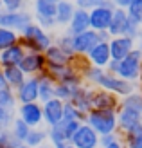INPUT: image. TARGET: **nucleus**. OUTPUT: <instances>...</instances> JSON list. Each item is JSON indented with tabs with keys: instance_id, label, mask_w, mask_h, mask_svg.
I'll list each match as a JSON object with an SVG mask.
<instances>
[{
	"instance_id": "8",
	"label": "nucleus",
	"mask_w": 142,
	"mask_h": 148,
	"mask_svg": "<svg viewBox=\"0 0 142 148\" xmlns=\"http://www.w3.org/2000/svg\"><path fill=\"white\" fill-rule=\"evenodd\" d=\"M70 143L77 148H99V134L88 123H81Z\"/></svg>"
},
{
	"instance_id": "34",
	"label": "nucleus",
	"mask_w": 142,
	"mask_h": 148,
	"mask_svg": "<svg viewBox=\"0 0 142 148\" xmlns=\"http://www.w3.org/2000/svg\"><path fill=\"white\" fill-rule=\"evenodd\" d=\"M121 105L135 108V110H140V112H142V92L135 90V92H131L128 96H124V98H121Z\"/></svg>"
},
{
	"instance_id": "16",
	"label": "nucleus",
	"mask_w": 142,
	"mask_h": 148,
	"mask_svg": "<svg viewBox=\"0 0 142 148\" xmlns=\"http://www.w3.org/2000/svg\"><path fill=\"white\" fill-rule=\"evenodd\" d=\"M86 60L90 65L94 67H101V69H106V65L111 60V54H110V43L108 42H99L97 45L86 54Z\"/></svg>"
},
{
	"instance_id": "3",
	"label": "nucleus",
	"mask_w": 142,
	"mask_h": 148,
	"mask_svg": "<svg viewBox=\"0 0 142 148\" xmlns=\"http://www.w3.org/2000/svg\"><path fill=\"white\" fill-rule=\"evenodd\" d=\"M85 123H88L90 127L101 136L113 134L119 132V121H117V110H90L86 116Z\"/></svg>"
},
{
	"instance_id": "12",
	"label": "nucleus",
	"mask_w": 142,
	"mask_h": 148,
	"mask_svg": "<svg viewBox=\"0 0 142 148\" xmlns=\"http://www.w3.org/2000/svg\"><path fill=\"white\" fill-rule=\"evenodd\" d=\"M110 54H111V60H124L133 49H135V40L128 38V36H111L110 38Z\"/></svg>"
},
{
	"instance_id": "28",
	"label": "nucleus",
	"mask_w": 142,
	"mask_h": 148,
	"mask_svg": "<svg viewBox=\"0 0 142 148\" xmlns=\"http://www.w3.org/2000/svg\"><path fill=\"white\" fill-rule=\"evenodd\" d=\"M18 42H20V33L0 25V51L11 47V45H14V43H18Z\"/></svg>"
},
{
	"instance_id": "51",
	"label": "nucleus",
	"mask_w": 142,
	"mask_h": 148,
	"mask_svg": "<svg viewBox=\"0 0 142 148\" xmlns=\"http://www.w3.org/2000/svg\"><path fill=\"white\" fill-rule=\"evenodd\" d=\"M65 148H77V146H74V145H72V143H69V145H67V146H65Z\"/></svg>"
},
{
	"instance_id": "22",
	"label": "nucleus",
	"mask_w": 142,
	"mask_h": 148,
	"mask_svg": "<svg viewBox=\"0 0 142 148\" xmlns=\"http://www.w3.org/2000/svg\"><path fill=\"white\" fill-rule=\"evenodd\" d=\"M128 11L121 9V7H115L113 14H111V22H110V27H108V34L110 36H121L126 24H128Z\"/></svg>"
},
{
	"instance_id": "38",
	"label": "nucleus",
	"mask_w": 142,
	"mask_h": 148,
	"mask_svg": "<svg viewBox=\"0 0 142 148\" xmlns=\"http://www.w3.org/2000/svg\"><path fill=\"white\" fill-rule=\"evenodd\" d=\"M14 108H5L0 107V128H9L14 121Z\"/></svg>"
},
{
	"instance_id": "4",
	"label": "nucleus",
	"mask_w": 142,
	"mask_h": 148,
	"mask_svg": "<svg viewBox=\"0 0 142 148\" xmlns=\"http://www.w3.org/2000/svg\"><path fill=\"white\" fill-rule=\"evenodd\" d=\"M117 76H121L126 81H131V83L142 81V51L140 49L135 47L124 60L119 62Z\"/></svg>"
},
{
	"instance_id": "42",
	"label": "nucleus",
	"mask_w": 142,
	"mask_h": 148,
	"mask_svg": "<svg viewBox=\"0 0 142 148\" xmlns=\"http://www.w3.org/2000/svg\"><path fill=\"white\" fill-rule=\"evenodd\" d=\"M34 20H36V24H38L41 29H45V31L54 29L58 25L56 24V18H49V16H40V14H34Z\"/></svg>"
},
{
	"instance_id": "48",
	"label": "nucleus",
	"mask_w": 142,
	"mask_h": 148,
	"mask_svg": "<svg viewBox=\"0 0 142 148\" xmlns=\"http://www.w3.org/2000/svg\"><path fill=\"white\" fill-rule=\"evenodd\" d=\"M135 47L142 51V27H140V31H139V34H137V38H135Z\"/></svg>"
},
{
	"instance_id": "52",
	"label": "nucleus",
	"mask_w": 142,
	"mask_h": 148,
	"mask_svg": "<svg viewBox=\"0 0 142 148\" xmlns=\"http://www.w3.org/2000/svg\"><path fill=\"white\" fill-rule=\"evenodd\" d=\"M38 148H54V146H52V145H50V146H47V145H41V146H38Z\"/></svg>"
},
{
	"instance_id": "49",
	"label": "nucleus",
	"mask_w": 142,
	"mask_h": 148,
	"mask_svg": "<svg viewBox=\"0 0 142 148\" xmlns=\"http://www.w3.org/2000/svg\"><path fill=\"white\" fill-rule=\"evenodd\" d=\"M4 87H7V81L4 78V67L0 65V88H4Z\"/></svg>"
},
{
	"instance_id": "50",
	"label": "nucleus",
	"mask_w": 142,
	"mask_h": 148,
	"mask_svg": "<svg viewBox=\"0 0 142 148\" xmlns=\"http://www.w3.org/2000/svg\"><path fill=\"white\" fill-rule=\"evenodd\" d=\"M16 148H33V146H27L25 143H22V145H20V146H16Z\"/></svg>"
},
{
	"instance_id": "30",
	"label": "nucleus",
	"mask_w": 142,
	"mask_h": 148,
	"mask_svg": "<svg viewBox=\"0 0 142 148\" xmlns=\"http://www.w3.org/2000/svg\"><path fill=\"white\" fill-rule=\"evenodd\" d=\"M49 141L50 145L54 146V148H65L67 145H69L70 141L67 139V136L63 134V130L58 127H49Z\"/></svg>"
},
{
	"instance_id": "17",
	"label": "nucleus",
	"mask_w": 142,
	"mask_h": 148,
	"mask_svg": "<svg viewBox=\"0 0 142 148\" xmlns=\"http://www.w3.org/2000/svg\"><path fill=\"white\" fill-rule=\"evenodd\" d=\"M25 47L22 43H14V45L7 47L4 51H0V65L2 67H11V65H20V62L25 56Z\"/></svg>"
},
{
	"instance_id": "26",
	"label": "nucleus",
	"mask_w": 142,
	"mask_h": 148,
	"mask_svg": "<svg viewBox=\"0 0 142 148\" xmlns=\"http://www.w3.org/2000/svg\"><path fill=\"white\" fill-rule=\"evenodd\" d=\"M59 0H34V11L40 16L56 18V7Z\"/></svg>"
},
{
	"instance_id": "35",
	"label": "nucleus",
	"mask_w": 142,
	"mask_h": 148,
	"mask_svg": "<svg viewBox=\"0 0 142 148\" xmlns=\"http://www.w3.org/2000/svg\"><path fill=\"white\" fill-rule=\"evenodd\" d=\"M63 119H76V121L85 123L86 116H85L83 112H79L72 101H67V103H65V107H63Z\"/></svg>"
},
{
	"instance_id": "24",
	"label": "nucleus",
	"mask_w": 142,
	"mask_h": 148,
	"mask_svg": "<svg viewBox=\"0 0 142 148\" xmlns=\"http://www.w3.org/2000/svg\"><path fill=\"white\" fill-rule=\"evenodd\" d=\"M4 78L7 81V87L13 88V90H16V88L25 81V74L22 71L18 65H11V67H4Z\"/></svg>"
},
{
	"instance_id": "21",
	"label": "nucleus",
	"mask_w": 142,
	"mask_h": 148,
	"mask_svg": "<svg viewBox=\"0 0 142 148\" xmlns=\"http://www.w3.org/2000/svg\"><path fill=\"white\" fill-rule=\"evenodd\" d=\"M76 9L77 7L74 4V0H59L58 7H56V24L58 25H69Z\"/></svg>"
},
{
	"instance_id": "10",
	"label": "nucleus",
	"mask_w": 142,
	"mask_h": 148,
	"mask_svg": "<svg viewBox=\"0 0 142 148\" xmlns=\"http://www.w3.org/2000/svg\"><path fill=\"white\" fill-rule=\"evenodd\" d=\"M18 117H22L31 128H38L43 123V107L41 103H20L18 107Z\"/></svg>"
},
{
	"instance_id": "41",
	"label": "nucleus",
	"mask_w": 142,
	"mask_h": 148,
	"mask_svg": "<svg viewBox=\"0 0 142 148\" xmlns=\"http://www.w3.org/2000/svg\"><path fill=\"white\" fill-rule=\"evenodd\" d=\"M25 0H2V11H9V13H16L22 11Z\"/></svg>"
},
{
	"instance_id": "40",
	"label": "nucleus",
	"mask_w": 142,
	"mask_h": 148,
	"mask_svg": "<svg viewBox=\"0 0 142 148\" xmlns=\"http://www.w3.org/2000/svg\"><path fill=\"white\" fill-rule=\"evenodd\" d=\"M140 27H142V25L139 24V22H135L133 18H128V24H126L122 34H124V36H128V38H133V40H135V38H137V34H139V31H140Z\"/></svg>"
},
{
	"instance_id": "5",
	"label": "nucleus",
	"mask_w": 142,
	"mask_h": 148,
	"mask_svg": "<svg viewBox=\"0 0 142 148\" xmlns=\"http://www.w3.org/2000/svg\"><path fill=\"white\" fill-rule=\"evenodd\" d=\"M18 67L24 71L25 76H38L40 72L47 69V58L45 53H34V51H27L24 60L20 62Z\"/></svg>"
},
{
	"instance_id": "33",
	"label": "nucleus",
	"mask_w": 142,
	"mask_h": 148,
	"mask_svg": "<svg viewBox=\"0 0 142 148\" xmlns=\"http://www.w3.org/2000/svg\"><path fill=\"white\" fill-rule=\"evenodd\" d=\"M16 94H14L13 88L9 87H4L0 88V107H5V108H16Z\"/></svg>"
},
{
	"instance_id": "54",
	"label": "nucleus",
	"mask_w": 142,
	"mask_h": 148,
	"mask_svg": "<svg viewBox=\"0 0 142 148\" xmlns=\"http://www.w3.org/2000/svg\"><path fill=\"white\" fill-rule=\"evenodd\" d=\"M0 9H2V0H0Z\"/></svg>"
},
{
	"instance_id": "2",
	"label": "nucleus",
	"mask_w": 142,
	"mask_h": 148,
	"mask_svg": "<svg viewBox=\"0 0 142 148\" xmlns=\"http://www.w3.org/2000/svg\"><path fill=\"white\" fill-rule=\"evenodd\" d=\"M20 43L25 47V51L45 53L52 45V38L45 29H41L36 22H33L31 25H27L24 31L20 33Z\"/></svg>"
},
{
	"instance_id": "46",
	"label": "nucleus",
	"mask_w": 142,
	"mask_h": 148,
	"mask_svg": "<svg viewBox=\"0 0 142 148\" xmlns=\"http://www.w3.org/2000/svg\"><path fill=\"white\" fill-rule=\"evenodd\" d=\"M117 69H119V60H110V63L106 65V71L111 74H117Z\"/></svg>"
},
{
	"instance_id": "1",
	"label": "nucleus",
	"mask_w": 142,
	"mask_h": 148,
	"mask_svg": "<svg viewBox=\"0 0 142 148\" xmlns=\"http://www.w3.org/2000/svg\"><path fill=\"white\" fill-rule=\"evenodd\" d=\"M83 76H85V79L90 81L92 85L99 87V88H104V90L113 92V94L119 96V98H124V96H128V94L137 90V85L135 83L126 81L121 76H117V74H111L106 69L94 67V65H90V67L83 72Z\"/></svg>"
},
{
	"instance_id": "45",
	"label": "nucleus",
	"mask_w": 142,
	"mask_h": 148,
	"mask_svg": "<svg viewBox=\"0 0 142 148\" xmlns=\"http://www.w3.org/2000/svg\"><path fill=\"white\" fill-rule=\"evenodd\" d=\"M115 4V7H121V9H128V7L135 2V0H111Z\"/></svg>"
},
{
	"instance_id": "7",
	"label": "nucleus",
	"mask_w": 142,
	"mask_h": 148,
	"mask_svg": "<svg viewBox=\"0 0 142 148\" xmlns=\"http://www.w3.org/2000/svg\"><path fill=\"white\" fill-rule=\"evenodd\" d=\"M33 24V16L27 11H16V13H9V11H2L0 14V25L13 29L16 33H22L27 25Z\"/></svg>"
},
{
	"instance_id": "25",
	"label": "nucleus",
	"mask_w": 142,
	"mask_h": 148,
	"mask_svg": "<svg viewBox=\"0 0 142 148\" xmlns=\"http://www.w3.org/2000/svg\"><path fill=\"white\" fill-rule=\"evenodd\" d=\"M122 141L126 148H142V123L122 132Z\"/></svg>"
},
{
	"instance_id": "11",
	"label": "nucleus",
	"mask_w": 142,
	"mask_h": 148,
	"mask_svg": "<svg viewBox=\"0 0 142 148\" xmlns=\"http://www.w3.org/2000/svg\"><path fill=\"white\" fill-rule=\"evenodd\" d=\"M14 94H16L18 103H34V101H40L38 76H27L24 83L14 90Z\"/></svg>"
},
{
	"instance_id": "39",
	"label": "nucleus",
	"mask_w": 142,
	"mask_h": 148,
	"mask_svg": "<svg viewBox=\"0 0 142 148\" xmlns=\"http://www.w3.org/2000/svg\"><path fill=\"white\" fill-rule=\"evenodd\" d=\"M126 11H128L130 18H133L135 22H139V24L142 25V0H135V2H133Z\"/></svg>"
},
{
	"instance_id": "37",
	"label": "nucleus",
	"mask_w": 142,
	"mask_h": 148,
	"mask_svg": "<svg viewBox=\"0 0 142 148\" xmlns=\"http://www.w3.org/2000/svg\"><path fill=\"white\" fill-rule=\"evenodd\" d=\"M79 125H81V121H76V119H61V123H58V127L63 130V134L67 136V139H72V136L77 132V128H79Z\"/></svg>"
},
{
	"instance_id": "55",
	"label": "nucleus",
	"mask_w": 142,
	"mask_h": 148,
	"mask_svg": "<svg viewBox=\"0 0 142 148\" xmlns=\"http://www.w3.org/2000/svg\"><path fill=\"white\" fill-rule=\"evenodd\" d=\"M0 14H2V9H0Z\"/></svg>"
},
{
	"instance_id": "27",
	"label": "nucleus",
	"mask_w": 142,
	"mask_h": 148,
	"mask_svg": "<svg viewBox=\"0 0 142 148\" xmlns=\"http://www.w3.org/2000/svg\"><path fill=\"white\" fill-rule=\"evenodd\" d=\"M49 139V130H41V128H31L29 136L25 137V145L27 146H33V148H38L41 145H45V141Z\"/></svg>"
},
{
	"instance_id": "53",
	"label": "nucleus",
	"mask_w": 142,
	"mask_h": 148,
	"mask_svg": "<svg viewBox=\"0 0 142 148\" xmlns=\"http://www.w3.org/2000/svg\"><path fill=\"white\" fill-rule=\"evenodd\" d=\"M139 88H140V92H142V81H140V87H139Z\"/></svg>"
},
{
	"instance_id": "32",
	"label": "nucleus",
	"mask_w": 142,
	"mask_h": 148,
	"mask_svg": "<svg viewBox=\"0 0 142 148\" xmlns=\"http://www.w3.org/2000/svg\"><path fill=\"white\" fill-rule=\"evenodd\" d=\"M22 143L16 139V136L13 134L11 127L9 128H0V148H16Z\"/></svg>"
},
{
	"instance_id": "29",
	"label": "nucleus",
	"mask_w": 142,
	"mask_h": 148,
	"mask_svg": "<svg viewBox=\"0 0 142 148\" xmlns=\"http://www.w3.org/2000/svg\"><path fill=\"white\" fill-rule=\"evenodd\" d=\"M81 87H72V85H65V83H56L54 87V98L61 99V101H72V98L76 96V92Z\"/></svg>"
},
{
	"instance_id": "31",
	"label": "nucleus",
	"mask_w": 142,
	"mask_h": 148,
	"mask_svg": "<svg viewBox=\"0 0 142 148\" xmlns=\"http://www.w3.org/2000/svg\"><path fill=\"white\" fill-rule=\"evenodd\" d=\"M11 130H13V134L16 136V139L20 143H24L25 141V137L29 136V132H31V127L22 119V117H14V121L11 125Z\"/></svg>"
},
{
	"instance_id": "43",
	"label": "nucleus",
	"mask_w": 142,
	"mask_h": 148,
	"mask_svg": "<svg viewBox=\"0 0 142 148\" xmlns=\"http://www.w3.org/2000/svg\"><path fill=\"white\" fill-rule=\"evenodd\" d=\"M117 139H121L119 132H113V134H106V136H101V137H99V148L108 146V145H111L113 141H117Z\"/></svg>"
},
{
	"instance_id": "9",
	"label": "nucleus",
	"mask_w": 142,
	"mask_h": 148,
	"mask_svg": "<svg viewBox=\"0 0 142 148\" xmlns=\"http://www.w3.org/2000/svg\"><path fill=\"white\" fill-rule=\"evenodd\" d=\"M72 38H74V51H76V54H79V56H86L97 43L103 42L99 31H94V29L83 31L76 36H72Z\"/></svg>"
},
{
	"instance_id": "47",
	"label": "nucleus",
	"mask_w": 142,
	"mask_h": 148,
	"mask_svg": "<svg viewBox=\"0 0 142 148\" xmlns=\"http://www.w3.org/2000/svg\"><path fill=\"white\" fill-rule=\"evenodd\" d=\"M103 148H126V145H124L122 137H121V139H117V141H113L111 145H108V146H103Z\"/></svg>"
},
{
	"instance_id": "44",
	"label": "nucleus",
	"mask_w": 142,
	"mask_h": 148,
	"mask_svg": "<svg viewBox=\"0 0 142 148\" xmlns=\"http://www.w3.org/2000/svg\"><path fill=\"white\" fill-rule=\"evenodd\" d=\"M77 9H85V11H92L94 7H97V0H74Z\"/></svg>"
},
{
	"instance_id": "20",
	"label": "nucleus",
	"mask_w": 142,
	"mask_h": 148,
	"mask_svg": "<svg viewBox=\"0 0 142 148\" xmlns=\"http://www.w3.org/2000/svg\"><path fill=\"white\" fill-rule=\"evenodd\" d=\"M54 87L56 79L50 76L47 71L38 74V90H40V103H45L54 98Z\"/></svg>"
},
{
	"instance_id": "15",
	"label": "nucleus",
	"mask_w": 142,
	"mask_h": 148,
	"mask_svg": "<svg viewBox=\"0 0 142 148\" xmlns=\"http://www.w3.org/2000/svg\"><path fill=\"white\" fill-rule=\"evenodd\" d=\"M117 121H119V130L126 132L133 127L142 123V112L135 108H130V107H119L117 108Z\"/></svg>"
},
{
	"instance_id": "14",
	"label": "nucleus",
	"mask_w": 142,
	"mask_h": 148,
	"mask_svg": "<svg viewBox=\"0 0 142 148\" xmlns=\"http://www.w3.org/2000/svg\"><path fill=\"white\" fill-rule=\"evenodd\" d=\"M113 9L115 7H103V5L94 7L90 11V29H94V31H108Z\"/></svg>"
},
{
	"instance_id": "13",
	"label": "nucleus",
	"mask_w": 142,
	"mask_h": 148,
	"mask_svg": "<svg viewBox=\"0 0 142 148\" xmlns=\"http://www.w3.org/2000/svg\"><path fill=\"white\" fill-rule=\"evenodd\" d=\"M41 107H43V123H45L47 127H56L58 123H61L65 101L58 99V98H52L45 103H41Z\"/></svg>"
},
{
	"instance_id": "6",
	"label": "nucleus",
	"mask_w": 142,
	"mask_h": 148,
	"mask_svg": "<svg viewBox=\"0 0 142 148\" xmlns=\"http://www.w3.org/2000/svg\"><path fill=\"white\" fill-rule=\"evenodd\" d=\"M119 107L121 98L117 94L104 88H92V110H117Z\"/></svg>"
},
{
	"instance_id": "19",
	"label": "nucleus",
	"mask_w": 142,
	"mask_h": 148,
	"mask_svg": "<svg viewBox=\"0 0 142 148\" xmlns=\"http://www.w3.org/2000/svg\"><path fill=\"white\" fill-rule=\"evenodd\" d=\"M45 58H47V67L49 69H58V67H69L76 56L74 58L67 56L56 43H52V45L45 51Z\"/></svg>"
},
{
	"instance_id": "18",
	"label": "nucleus",
	"mask_w": 142,
	"mask_h": 148,
	"mask_svg": "<svg viewBox=\"0 0 142 148\" xmlns=\"http://www.w3.org/2000/svg\"><path fill=\"white\" fill-rule=\"evenodd\" d=\"M88 29H90V11L76 9L69 27H67V34L76 36V34L83 33V31H88Z\"/></svg>"
},
{
	"instance_id": "23",
	"label": "nucleus",
	"mask_w": 142,
	"mask_h": 148,
	"mask_svg": "<svg viewBox=\"0 0 142 148\" xmlns=\"http://www.w3.org/2000/svg\"><path fill=\"white\" fill-rule=\"evenodd\" d=\"M72 103L76 105V108L79 110V112H83L85 116H88V112L92 110V88L81 87L76 92V96L72 98Z\"/></svg>"
},
{
	"instance_id": "36",
	"label": "nucleus",
	"mask_w": 142,
	"mask_h": 148,
	"mask_svg": "<svg viewBox=\"0 0 142 148\" xmlns=\"http://www.w3.org/2000/svg\"><path fill=\"white\" fill-rule=\"evenodd\" d=\"M56 45L61 49L67 56H70V58L76 56V51H74V38H72L70 34H67V33H65L63 36H59L58 42H56Z\"/></svg>"
}]
</instances>
